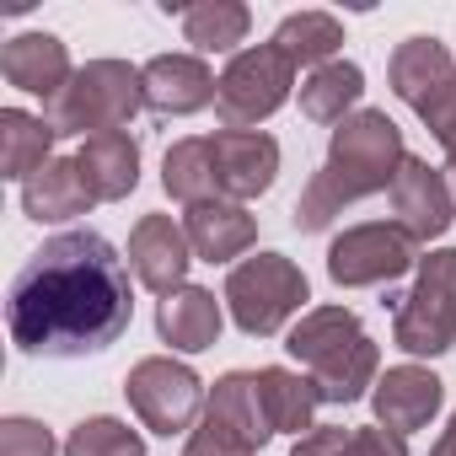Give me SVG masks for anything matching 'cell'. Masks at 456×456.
Here are the masks:
<instances>
[{
    "label": "cell",
    "instance_id": "cell-1",
    "mask_svg": "<svg viewBox=\"0 0 456 456\" xmlns=\"http://www.w3.org/2000/svg\"><path fill=\"white\" fill-rule=\"evenodd\" d=\"M134 322L129 269L97 232L49 237L6 290V328L22 354L81 360L102 354Z\"/></svg>",
    "mask_w": 456,
    "mask_h": 456
},
{
    "label": "cell",
    "instance_id": "cell-2",
    "mask_svg": "<svg viewBox=\"0 0 456 456\" xmlns=\"http://www.w3.org/2000/svg\"><path fill=\"white\" fill-rule=\"evenodd\" d=\"M403 161H408L403 129H397L381 108L349 113V118L333 129L317 177H312L306 193L296 199V232H322V225H333V215H344V204L392 188Z\"/></svg>",
    "mask_w": 456,
    "mask_h": 456
},
{
    "label": "cell",
    "instance_id": "cell-3",
    "mask_svg": "<svg viewBox=\"0 0 456 456\" xmlns=\"http://www.w3.org/2000/svg\"><path fill=\"white\" fill-rule=\"evenodd\" d=\"M285 349H290L296 365L312 370L322 403H360L365 387H376L381 354H376V344L365 338V328L349 306H312L290 328Z\"/></svg>",
    "mask_w": 456,
    "mask_h": 456
},
{
    "label": "cell",
    "instance_id": "cell-4",
    "mask_svg": "<svg viewBox=\"0 0 456 456\" xmlns=\"http://www.w3.org/2000/svg\"><path fill=\"white\" fill-rule=\"evenodd\" d=\"M145 108V76L124 60H92L70 76V86L49 102L54 134H113Z\"/></svg>",
    "mask_w": 456,
    "mask_h": 456
},
{
    "label": "cell",
    "instance_id": "cell-5",
    "mask_svg": "<svg viewBox=\"0 0 456 456\" xmlns=\"http://www.w3.org/2000/svg\"><path fill=\"white\" fill-rule=\"evenodd\" d=\"M269 435H274V424L258 397V370H232L215 381L204 419L193 424L183 456H258L269 445Z\"/></svg>",
    "mask_w": 456,
    "mask_h": 456
},
{
    "label": "cell",
    "instance_id": "cell-6",
    "mask_svg": "<svg viewBox=\"0 0 456 456\" xmlns=\"http://www.w3.org/2000/svg\"><path fill=\"white\" fill-rule=\"evenodd\" d=\"M301 301H312L306 274L280 253H253L248 264H237L225 274V306H232L237 328L253 333V338L280 333L301 312Z\"/></svg>",
    "mask_w": 456,
    "mask_h": 456
},
{
    "label": "cell",
    "instance_id": "cell-7",
    "mask_svg": "<svg viewBox=\"0 0 456 456\" xmlns=\"http://www.w3.org/2000/svg\"><path fill=\"white\" fill-rule=\"evenodd\" d=\"M392 92L435 129V140L456 172V60L435 38H408L392 54Z\"/></svg>",
    "mask_w": 456,
    "mask_h": 456
},
{
    "label": "cell",
    "instance_id": "cell-8",
    "mask_svg": "<svg viewBox=\"0 0 456 456\" xmlns=\"http://www.w3.org/2000/svg\"><path fill=\"white\" fill-rule=\"evenodd\" d=\"M392 338L403 354H445L456 344V248H440L419 264L408 296H397Z\"/></svg>",
    "mask_w": 456,
    "mask_h": 456
},
{
    "label": "cell",
    "instance_id": "cell-9",
    "mask_svg": "<svg viewBox=\"0 0 456 456\" xmlns=\"http://www.w3.org/2000/svg\"><path fill=\"white\" fill-rule=\"evenodd\" d=\"M290 86H296V60L269 38L258 49H242L225 65V76L215 86V113H220L225 129H253V124H264L269 113L285 108Z\"/></svg>",
    "mask_w": 456,
    "mask_h": 456
},
{
    "label": "cell",
    "instance_id": "cell-10",
    "mask_svg": "<svg viewBox=\"0 0 456 456\" xmlns=\"http://www.w3.org/2000/svg\"><path fill=\"white\" fill-rule=\"evenodd\" d=\"M413 237L392 220H365V225H349V232L328 248V280L344 285V290H360V285H387L397 274L413 269Z\"/></svg>",
    "mask_w": 456,
    "mask_h": 456
},
{
    "label": "cell",
    "instance_id": "cell-11",
    "mask_svg": "<svg viewBox=\"0 0 456 456\" xmlns=\"http://www.w3.org/2000/svg\"><path fill=\"white\" fill-rule=\"evenodd\" d=\"M124 397H129V408L145 419V429L177 435V429H188V424L199 419V408H204V381H199L188 365H177V360H167V354H151V360H140V365L124 376Z\"/></svg>",
    "mask_w": 456,
    "mask_h": 456
},
{
    "label": "cell",
    "instance_id": "cell-12",
    "mask_svg": "<svg viewBox=\"0 0 456 456\" xmlns=\"http://www.w3.org/2000/svg\"><path fill=\"white\" fill-rule=\"evenodd\" d=\"M209 156H215V183L220 199H258L274 172H280V140L264 129H220L209 134Z\"/></svg>",
    "mask_w": 456,
    "mask_h": 456
},
{
    "label": "cell",
    "instance_id": "cell-13",
    "mask_svg": "<svg viewBox=\"0 0 456 456\" xmlns=\"http://www.w3.org/2000/svg\"><path fill=\"white\" fill-rule=\"evenodd\" d=\"M392 209H397V225L413 242H435L456 220V193H451L445 172H435L429 161L408 156L397 167V183H392Z\"/></svg>",
    "mask_w": 456,
    "mask_h": 456
},
{
    "label": "cell",
    "instance_id": "cell-14",
    "mask_svg": "<svg viewBox=\"0 0 456 456\" xmlns=\"http://www.w3.org/2000/svg\"><path fill=\"white\" fill-rule=\"evenodd\" d=\"M188 264H193V248H188V232L172 215H145L129 232V269L145 290H156V296L183 290Z\"/></svg>",
    "mask_w": 456,
    "mask_h": 456
},
{
    "label": "cell",
    "instance_id": "cell-15",
    "mask_svg": "<svg viewBox=\"0 0 456 456\" xmlns=\"http://www.w3.org/2000/svg\"><path fill=\"white\" fill-rule=\"evenodd\" d=\"M183 232H188L193 258H204V264H232V258H242L258 242V220L237 199H204V204H188Z\"/></svg>",
    "mask_w": 456,
    "mask_h": 456
},
{
    "label": "cell",
    "instance_id": "cell-16",
    "mask_svg": "<svg viewBox=\"0 0 456 456\" xmlns=\"http://www.w3.org/2000/svg\"><path fill=\"white\" fill-rule=\"evenodd\" d=\"M0 76H6L17 92H33L44 102H54L70 86V54L54 33H17L6 49H0Z\"/></svg>",
    "mask_w": 456,
    "mask_h": 456
},
{
    "label": "cell",
    "instance_id": "cell-17",
    "mask_svg": "<svg viewBox=\"0 0 456 456\" xmlns=\"http://www.w3.org/2000/svg\"><path fill=\"white\" fill-rule=\"evenodd\" d=\"M145 108L151 113H167V118H183V113H199L215 102V76L204 70V60L193 54H156L145 70Z\"/></svg>",
    "mask_w": 456,
    "mask_h": 456
},
{
    "label": "cell",
    "instance_id": "cell-18",
    "mask_svg": "<svg viewBox=\"0 0 456 456\" xmlns=\"http://www.w3.org/2000/svg\"><path fill=\"white\" fill-rule=\"evenodd\" d=\"M440 397H445V387H440V376L424 370V365H397V370H387V376L376 381V392H370L376 419H381V429H392V435L424 429V424L435 419Z\"/></svg>",
    "mask_w": 456,
    "mask_h": 456
},
{
    "label": "cell",
    "instance_id": "cell-19",
    "mask_svg": "<svg viewBox=\"0 0 456 456\" xmlns=\"http://www.w3.org/2000/svg\"><path fill=\"white\" fill-rule=\"evenodd\" d=\"M86 188L97 204H113V199H129L134 183H140V145L129 129H113V134H92L76 156Z\"/></svg>",
    "mask_w": 456,
    "mask_h": 456
},
{
    "label": "cell",
    "instance_id": "cell-20",
    "mask_svg": "<svg viewBox=\"0 0 456 456\" xmlns=\"http://www.w3.org/2000/svg\"><path fill=\"white\" fill-rule=\"evenodd\" d=\"M156 328H161V338H167L172 349L199 354V349H209V344L220 338V301H215L209 290H199V285H183V290L161 296Z\"/></svg>",
    "mask_w": 456,
    "mask_h": 456
},
{
    "label": "cell",
    "instance_id": "cell-21",
    "mask_svg": "<svg viewBox=\"0 0 456 456\" xmlns=\"http://www.w3.org/2000/svg\"><path fill=\"white\" fill-rule=\"evenodd\" d=\"M97 199H92V188H86V177H81V167H76V156L70 161H49L44 172H33L28 183H22V209H28V220H76V215H86Z\"/></svg>",
    "mask_w": 456,
    "mask_h": 456
},
{
    "label": "cell",
    "instance_id": "cell-22",
    "mask_svg": "<svg viewBox=\"0 0 456 456\" xmlns=\"http://www.w3.org/2000/svg\"><path fill=\"white\" fill-rule=\"evenodd\" d=\"M54 124L49 118H33V113H22V108H6L0 113V177H33V172H44L54 156Z\"/></svg>",
    "mask_w": 456,
    "mask_h": 456
},
{
    "label": "cell",
    "instance_id": "cell-23",
    "mask_svg": "<svg viewBox=\"0 0 456 456\" xmlns=\"http://www.w3.org/2000/svg\"><path fill=\"white\" fill-rule=\"evenodd\" d=\"M258 397H264V413H269L274 435H280V429H296V435H301V429H317L312 413H317L322 392H317L312 376L285 370V365H264V370H258Z\"/></svg>",
    "mask_w": 456,
    "mask_h": 456
},
{
    "label": "cell",
    "instance_id": "cell-24",
    "mask_svg": "<svg viewBox=\"0 0 456 456\" xmlns=\"http://www.w3.org/2000/svg\"><path fill=\"white\" fill-rule=\"evenodd\" d=\"M360 92H365L360 65L333 60V65H322V70H312V76L301 81V113H306L312 124H344L349 108L360 102Z\"/></svg>",
    "mask_w": 456,
    "mask_h": 456
},
{
    "label": "cell",
    "instance_id": "cell-25",
    "mask_svg": "<svg viewBox=\"0 0 456 456\" xmlns=\"http://www.w3.org/2000/svg\"><path fill=\"white\" fill-rule=\"evenodd\" d=\"M290 456H408V440L370 424V429H344V424H317L296 440Z\"/></svg>",
    "mask_w": 456,
    "mask_h": 456
},
{
    "label": "cell",
    "instance_id": "cell-26",
    "mask_svg": "<svg viewBox=\"0 0 456 456\" xmlns=\"http://www.w3.org/2000/svg\"><path fill=\"white\" fill-rule=\"evenodd\" d=\"M253 28V12L237 6V0H204V6H188L183 12V38L199 49V54H225L237 49Z\"/></svg>",
    "mask_w": 456,
    "mask_h": 456
},
{
    "label": "cell",
    "instance_id": "cell-27",
    "mask_svg": "<svg viewBox=\"0 0 456 456\" xmlns=\"http://www.w3.org/2000/svg\"><path fill=\"white\" fill-rule=\"evenodd\" d=\"M161 188L183 204H204V199H220V183H215V156H209V140H177L161 161Z\"/></svg>",
    "mask_w": 456,
    "mask_h": 456
},
{
    "label": "cell",
    "instance_id": "cell-28",
    "mask_svg": "<svg viewBox=\"0 0 456 456\" xmlns=\"http://www.w3.org/2000/svg\"><path fill=\"white\" fill-rule=\"evenodd\" d=\"M274 44H280L296 65H317V70H322V65H333V54H338L344 28H338V17H328V12H296V17L280 22Z\"/></svg>",
    "mask_w": 456,
    "mask_h": 456
},
{
    "label": "cell",
    "instance_id": "cell-29",
    "mask_svg": "<svg viewBox=\"0 0 456 456\" xmlns=\"http://www.w3.org/2000/svg\"><path fill=\"white\" fill-rule=\"evenodd\" d=\"M65 456H145V440L124 424V419H81L65 440Z\"/></svg>",
    "mask_w": 456,
    "mask_h": 456
},
{
    "label": "cell",
    "instance_id": "cell-30",
    "mask_svg": "<svg viewBox=\"0 0 456 456\" xmlns=\"http://www.w3.org/2000/svg\"><path fill=\"white\" fill-rule=\"evenodd\" d=\"M0 456H54V435L38 419H6L0 424Z\"/></svg>",
    "mask_w": 456,
    "mask_h": 456
},
{
    "label": "cell",
    "instance_id": "cell-31",
    "mask_svg": "<svg viewBox=\"0 0 456 456\" xmlns=\"http://www.w3.org/2000/svg\"><path fill=\"white\" fill-rule=\"evenodd\" d=\"M429 456H456V413H451V424L440 429V440L429 445Z\"/></svg>",
    "mask_w": 456,
    "mask_h": 456
}]
</instances>
